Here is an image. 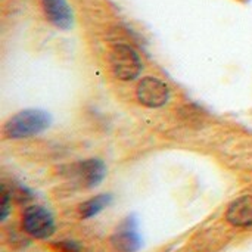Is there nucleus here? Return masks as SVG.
I'll return each instance as SVG.
<instances>
[{
    "label": "nucleus",
    "mask_w": 252,
    "mask_h": 252,
    "mask_svg": "<svg viewBox=\"0 0 252 252\" xmlns=\"http://www.w3.org/2000/svg\"><path fill=\"white\" fill-rule=\"evenodd\" d=\"M109 65L112 74L121 81L136 80L143 68L139 53L126 43H117L109 50Z\"/></svg>",
    "instance_id": "obj_2"
},
{
    "label": "nucleus",
    "mask_w": 252,
    "mask_h": 252,
    "mask_svg": "<svg viewBox=\"0 0 252 252\" xmlns=\"http://www.w3.org/2000/svg\"><path fill=\"white\" fill-rule=\"evenodd\" d=\"M44 18L58 30L68 31L74 25V12L66 0H40Z\"/></svg>",
    "instance_id": "obj_6"
},
{
    "label": "nucleus",
    "mask_w": 252,
    "mask_h": 252,
    "mask_svg": "<svg viewBox=\"0 0 252 252\" xmlns=\"http://www.w3.org/2000/svg\"><path fill=\"white\" fill-rule=\"evenodd\" d=\"M50 115L40 109H25L12 115L3 126L6 139L19 140L41 134L50 126Z\"/></svg>",
    "instance_id": "obj_1"
},
{
    "label": "nucleus",
    "mask_w": 252,
    "mask_h": 252,
    "mask_svg": "<svg viewBox=\"0 0 252 252\" xmlns=\"http://www.w3.org/2000/svg\"><path fill=\"white\" fill-rule=\"evenodd\" d=\"M10 204H12V195H9V192L3 186V190H1V217H0L1 221H4L10 213Z\"/></svg>",
    "instance_id": "obj_10"
},
{
    "label": "nucleus",
    "mask_w": 252,
    "mask_h": 252,
    "mask_svg": "<svg viewBox=\"0 0 252 252\" xmlns=\"http://www.w3.org/2000/svg\"><path fill=\"white\" fill-rule=\"evenodd\" d=\"M24 232L38 241H44L53 236L56 230L55 219L52 213L41 205H30L22 214Z\"/></svg>",
    "instance_id": "obj_3"
},
{
    "label": "nucleus",
    "mask_w": 252,
    "mask_h": 252,
    "mask_svg": "<svg viewBox=\"0 0 252 252\" xmlns=\"http://www.w3.org/2000/svg\"><path fill=\"white\" fill-rule=\"evenodd\" d=\"M170 96V87L157 77H145L136 87V97L146 108H162L168 103Z\"/></svg>",
    "instance_id": "obj_4"
},
{
    "label": "nucleus",
    "mask_w": 252,
    "mask_h": 252,
    "mask_svg": "<svg viewBox=\"0 0 252 252\" xmlns=\"http://www.w3.org/2000/svg\"><path fill=\"white\" fill-rule=\"evenodd\" d=\"M111 244L118 252H136L142 247V238L137 232L134 219H126L111 236Z\"/></svg>",
    "instance_id": "obj_7"
},
{
    "label": "nucleus",
    "mask_w": 252,
    "mask_h": 252,
    "mask_svg": "<svg viewBox=\"0 0 252 252\" xmlns=\"http://www.w3.org/2000/svg\"><path fill=\"white\" fill-rule=\"evenodd\" d=\"M112 202V195L111 193H100L96 195L87 201H84L83 204H80L78 207V214L81 219L87 220V219H93L96 217L99 213H102L106 207H109Z\"/></svg>",
    "instance_id": "obj_9"
},
{
    "label": "nucleus",
    "mask_w": 252,
    "mask_h": 252,
    "mask_svg": "<svg viewBox=\"0 0 252 252\" xmlns=\"http://www.w3.org/2000/svg\"><path fill=\"white\" fill-rule=\"evenodd\" d=\"M53 247L61 252H81L80 244H77L75 241H59L53 244Z\"/></svg>",
    "instance_id": "obj_11"
},
{
    "label": "nucleus",
    "mask_w": 252,
    "mask_h": 252,
    "mask_svg": "<svg viewBox=\"0 0 252 252\" xmlns=\"http://www.w3.org/2000/svg\"><path fill=\"white\" fill-rule=\"evenodd\" d=\"M71 168V173L86 189L97 188L106 176V165L99 158H89L86 161H80Z\"/></svg>",
    "instance_id": "obj_5"
},
{
    "label": "nucleus",
    "mask_w": 252,
    "mask_h": 252,
    "mask_svg": "<svg viewBox=\"0 0 252 252\" xmlns=\"http://www.w3.org/2000/svg\"><path fill=\"white\" fill-rule=\"evenodd\" d=\"M226 220L233 227H252V195H244L230 202Z\"/></svg>",
    "instance_id": "obj_8"
}]
</instances>
